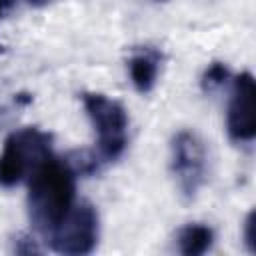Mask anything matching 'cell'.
<instances>
[{"label":"cell","instance_id":"obj_3","mask_svg":"<svg viewBox=\"0 0 256 256\" xmlns=\"http://www.w3.org/2000/svg\"><path fill=\"white\" fill-rule=\"evenodd\" d=\"M82 104L98 138V154L106 162L118 160L128 144V114L126 108L100 92H84Z\"/></svg>","mask_w":256,"mask_h":256},{"label":"cell","instance_id":"obj_5","mask_svg":"<svg viewBox=\"0 0 256 256\" xmlns=\"http://www.w3.org/2000/svg\"><path fill=\"white\" fill-rule=\"evenodd\" d=\"M206 148L198 134L180 130L170 144V170L178 190L186 198H194L206 180Z\"/></svg>","mask_w":256,"mask_h":256},{"label":"cell","instance_id":"obj_4","mask_svg":"<svg viewBox=\"0 0 256 256\" xmlns=\"http://www.w3.org/2000/svg\"><path fill=\"white\" fill-rule=\"evenodd\" d=\"M98 212L92 204L80 202L70 208L66 218L50 234L52 250L68 256L90 254L98 244Z\"/></svg>","mask_w":256,"mask_h":256},{"label":"cell","instance_id":"obj_1","mask_svg":"<svg viewBox=\"0 0 256 256\" xmlns=\"http://www.w3.org/2000/svg\"><path fill=\"white\" fill-rule=\"evenodd\" d=\"M28 178V218L38 232L50 236L74 206L76 168L50 154Z\"/></svg>","mask_w":256,"mask_h":256},{"label":"cell","instance_id":"obj_10","mask_svg":"<svg viewBox=\"0 0 256 256\" xmlns=\"http://www.w3.org/2000/svg\"><path fill=\"white\" fill-rule=\"evenodd\" d=\"M244 242L250 252H256V214H254V210L246 216V222H244Z\"/></svg>","mask_w":256,"mask_h":256},{"label":"cell","instance_id":"obj_7","mask_svg":"<svg viewBox=\"0 0 256 256\" xmlns=\"http://www.w3.org/2000/svg\"><path fill=\"white\" fill-rule=\"evenodd\" d=\"M160 62H162V54L154 48H142L130 56V60H128L130 80L140 94H148L154 88L158 70H160Z\"/></svg>","mask_w":256,"mask_h":256},{"label":"cell","instance_id":"obj_2","mask_svg":"<svg viewBox=\"0 0 256 256\" xmlns=\"http://www.w3.org/2000/svg\"><path fill=\"white\" fill-rule=\"evenodd\" d=\"M52 154V136L36 126L14 130L6 136L0 152V186L20 184L32 170Z\"/></svg>","mask_w":256,"mask_h":256},{"label":"cell","instance_id":"obj_12","mask_svg":"<svg viewBox=\"0 0 256 256\" xmlns=\"http://www.w3.org/2000/svg\"><path fill=\"white\" fill-rule=\"evenodd\" d=\"M30 6H46V4H50L52 0H26Z\"/></svg>","mask_w":256,"mask_h":256},{"label":"cell","instance_id":"obj_8","mask_svg":"<svg viewBox=\"0 0 256 256\" xmlns=\"http://www.w3.org/2000/svg\"><path fill=\"white\" fill-rule=\"evenodd\" d=\"M214 242V232L206 224H186L178 234V248L184 256H200L210 250Z\"/></svg>","mask_w":256,"mask_h":256},{"label":"cell","instance_id":"obj_6","mask_svg":"<svg viewBox=\"0 0 256 256\" xmlns=\"http://www.w3.org/2000/svg\"><path fill=\"white\" fill-rule=\"evenodd\" d=\"M256 86L250 72H242L232 82L226 128L234 142H252L256 136V112H254Z\"/></svg>","mask_w":256,"mask_h":256},{"label":"cell","instance_id":"obj_11","mask_svg":"<svg viewBox=\"0 0 256 256\" xmlns=\"http://www.w3.org/2000/svg\"><path fill=\"white\" fill-rule=\"evenodd\" d=\"M12 2H14V0H0V18H2V16H4V12L12 6ZM0 52H2V46H0Z\"/></svg>","mask_w":256,"mask_h":256},{"label":"cell","instance_id":"obj_9","mask_svg":"<svg viewBox=\"0 0 256 256\" xmlns=\"http://www.w3.org/2000/svg\"><path fill=\"white\" fill-rule=\"evenodd\" d=\"M228 76H230V70H228L226 64H222V62H212V64L204 70V74H202V88H204L206 92H212V90L220 88V86L228 80Z\"/></svg>","mask_w":256,"mask_h":256}]
</instances>
